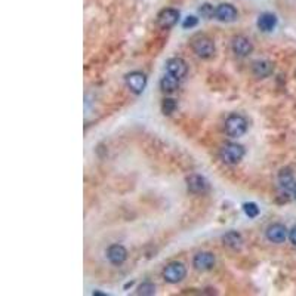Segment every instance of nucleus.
Returning a JSON list of instances; mask_svg holds the SVG:
<instances>
[{
  "mask_svg": "<svg viewBox=\"0 0 296 296\" xmlns=\"http://www.w3.org/2000/svg\"><path fill=\"white\" fill-rule=\"evenodd\" d=\"M191 49L201 59H211V58H214V55L216 52L214 40L209 36H206V34L194 36L191 39Z\"/></svg>",
  "mask_w": 296,
  "mask_h": 296,
  "instance_id": "obj_1",
  "label": "nucleus"
},
{
  "mask_svg": "<svg viewBox=\"0 0 296 296\" xmlns=\"http://www.w3.org/2000/svg\"><path fill=\"white\" fill-rule=\"evenodd\" d=\"M221 160L227 164H237L245 157V147L235 142H227L221 147Z\"/></svg>",
  "mask_w": 296,
  "mask_h": 296,
  "instance_id": "obj_2",
  "label": "nucleus"
},
{
  "mask_svg": "<svg viewBox=\"0 0 296 296\" xmlns=\"http://www.w3.org/2000/svg\"><path fill=\"white\" fill-rule=\"evenodd\" d=\"M247 120L240 114H230L225 120V132L231 138H240L247 132Z\"/></svg>",
  "mask_w": 296,
  "mask_h": 296,
  "instance_id": "obj_3",
  "label": "nucleus"
},
{
  "mask_svg": "<svg viewBox=\"0 0 296 296\" xmlns=\"http://www.w3.org/2000/svg\"><path fill=\"white\" fill-rule=\"evenodd\" d=\"M185 276H187V268L182 262H170L163 270V279L169 284H176L182 281Z\"/></svg>",
  "mask_w": 296,
  "mask_h": 296,
  "instance_id": "obj_4",
  "label": "nucleus"
},
{
  "mask_svg": "<svg viewBox=\"0 0 296 296\" xmlns=\"http://www.w3.org/2000/svg\"><path fill=\"white\" fill-rule=\"evenodd\" d=\"M187 188L191 194H204L207 190H209V182L204 176L193 173L190 176H187Z\"/></svg>",
  "mask_w": 296,
  "mask_h": 296,
  "instance_id": "obj_5",
  "label": "nucleus"
},
{
  "mask_svg": "<svg viewBox=\"0 0 296 296\" xmlns=\"http://www.w3.org/2000/svg\"><path fill=\"white\" fill-rule=\"evenodd\" d=\"M125 80H126L128 87L136 95L142 94L147 86V76L141 71H132V73L126 74Z\"/></svg>",
  "mask_w": 296,
  "mask_h": 296,
  "instance_id": "obj_6",
  "label": "nucleus"
},
{
  "mask_svg": "<svg viewBox=\"0 0 296 296\" xmlns=\"http://www.w3.org/2000/svg\"><path fill=\"white\" fill-rule=\"evenodd\" d=\"M231 48L232 52L240 58L249 56L253 52V45L246 36H235L231 42Z\"/></svg>",
  "mask_w": 296,
  "mask_h": 296,
  "instance_id": "obj_7",
  "label": "nucleus"
},
{
  "mask_svg": "<svg viewBox=\"0 0 296 296\" xmlns=\"http://www.w3.org/2000/svg\"><path fill=\"white\" fill-rule=\"evenodd\" d=\"M193 266L197 271H211L215 266V255L211 252H200L193 259Z\"/></svg>",
  "mask_w": 296,
  "mask_h": 296,
  "instance_id": "obj_8",
  "label": "nucleus"
},
{
  "mask_svg": "<svg viewBox=\"0 0 296 296\" xmlns=\"http://www.w3.org/2000/svg\"><path fill=\"white\" fill-rule=\"evenodd\" d=\"M166 70H167V73L173 74L175 77H178L181 80V79H184L187 76L188 66H187V63L184 61L182 58L175 56V58H170L169 61L166 63Z\"/></svg>",
  "mask_w": 296,
  "mask_h": 296,
  "instance_id": "obj_9",
  "label": "nucleus"
},
{
  "mask_svg": "<svg viewBox=\"0 0 296 296\" xmlns=\"http://www.w3.org/2000/svg\"><path fill=\"white\" fill-rule=\"evenodd\" d=\"M265 235L271 243L280 245V243H284L287 239V228L283 224H271L266 228Z\"/></svg>",
  "mask_w": 296,
  "mask_h": 296,
  "instance_id": "obj_10",
  "label": "nucleus"
},
{
  "mask_svg": "<svg viewBox=\"0 0 296 296\" xmlns=\"http://www.w3.org/2000/svg\"><path fill=\"white\" fill-rule=\"evenodd\" d=\"M178 19H180V11H176L173 8H167L163 9L159 15H157V24L160 28H172L173 25H176Z\"/></svg>",
  "mask_w": 296,
  "mask_h": 296,
  "instance_id": "obj_11",
  "label": "nucleus"
},
{
  "mask_svg": "<svg viewBox=\"0 0 296 296\" xmlns=\"http://www.w3.org/2000/svg\"><path fill=\"white\" fill-rule=\"evenodd\" d=\"M107 258L113 265H122L128 259V250L122 245H111L107 249Z\"/></svg>",
  "mask_w": 296,
  "mask_h": 296,
  "instance_id": "obj_12",
  "label": "nucleus"
},
{
  "mask_svg": "<svg viewBox=\"0 0 296 296\" xmlns=\"http://www.w3.org/2000/svg\"><path fill=\"white\" fill-rule=\"evenodd\" d=\"M239 14H237V9L231 5V3H221L216 6L215 11V18L221 22H232L237 19Z\"/></svg>",
  "mask_w": 296,
  "mask_h": 296,
  "instance_id": "obj_13",
  "label": "nucleus"
},
{
  "mask_svg": "<svg viewBox=\"0 0 296 296\" xmlns=\"http://www.w3.org/2000/svg\"><path fill=\"white\" fill-rule=\"evenodd\" d=\"M273 71H274V66L271 61H268V59H258V61H255L252 64V73L258 79L268 77L273 74Z\"/></svg>",
  "mask_w": 296,
  "mask_h": 296,
  "instance_id": "obj_14",
  "label": "nucleus"
},
{
  "mask_svg": "<svg viewBox=\"0 0 296 296\" xmlns=\"http://www.w3.org/2000/svg\"><path fill=\"white\" fill-rule=\"evenodd\" d=\"M279 185L281 188V191L284 194H289V191L295 188V176H293V172L292 169L289 167H283L280 172H279Z\"/></svg>",
  "mask_w": 296,
  "mask_h": 296,
  "instance_id": "obj_15",
  "label": "nucleus"
},
{
  "mask_svg": "<svg viewBox=\"0 0 296 296\" xmlns=\"http://www.w3.org/2000/svg\"><path fill=\"white\" fill-rule=\"evenodd\" d=\"M222 243L231 250H240L243 247V237L237 231H228L222 235Z\"/></svg>",
  "mask_w": 296,
  "mask_h": 296,
  "instance_id": "obj_16",
  "label": "nucleus"
},
{
  "mask_svg": "<svg viewBox=\"0 0 296 296\" xmlns=\"http://www.w3.org/2000/svg\"><path fill=\"white\" fill-rule=\"evenodd\" d=\"M256 24H258V28L261 30L262 33H271L273 30L276 28V25H277V16L274 14L265 12L258 18Z\"/></svg>",
  "mask_w": 296,
  "mask_h": 296,
  "instance_id": "obj_17",
  "label": "nucleus"
},
{
  "mask_svg": "<svg viewBox=\"0 0 296 296\" xmlns=\"http://www.w3.org/2000/svg\"><path fill=\"white\" fill-rule=\"evenodd\" d=\"M178 86H180V79L170 73H166L160 80V87L164 94H173L178 89Z\"/></svg>",
  "mask_w": 296,
  "mask_h": 296,
  "instance_id": "obj_18",
  "label": "nucleus"
},
{
  "mask_svg": "<svg viewBox=\"0 0 296 296\" xmlns=\"http://www.w3.org/2000/svg\"><path fill=\"white\" fill-rule=\"evenodd\" d=\"M136 295L139 296H151L156 295V286L150 281H145L142 284H139V287L136 289Z\"/></svg>",
  "mask_w": 296,
  "mask_h": 296,
  "instance_id": "obj_19",
  "label": "nucleus"
},
{
  "mask_svg": "<svg viewBox=\"0 0 296 296\" xmlns=\"http://www.w3.org/2000/svg\"><path fill=\"white\" fill-rule=\"evenodd\" d=\"M215 11H216V8H214V5H211V3H203V5L198 8V14H200L204 19L215 18Z\"/></svg>",
  "mask_w": 296,
  "mask_h": 296,
  "instance_id": "obj_20",
  "label": "nucleus"
},
{
  "mask_svg": "<svg viewBox=\"0 0 296 296\" xmlns=\"http://www.w3.org/2000/svg\"><path fill=\"white\" fill-rule=\"evenodd\" d=\"M175 110H176V101L172 98H164L162 102V113L164 115H170L175 113Z\"/></svg>",
  "mask_w": 296,
  "mask_h": 296,
  "instance_id": "obj_21",
  "label": "nucleus"
},
{
  "mask_svg": "<svg viewBox=\"0 0 296 296\" xmlns=\"http://www.w3.org/2000/svg\"><path fill=\"white\" fill-rule=\"evenodd\" d=\"M243 211H245L246 216H249V218H256V216L259 215V207H258V204H256V203H252V201L243 204Z\"/></svg>",
  "mask_w": 296,
  "mask_h": 296,
  "instance_id": "obj_22",
  "label": "nucleus"
},
{
  "mask_svg": "<svg viewBox=\"0 0 296 296\" xmlns=\"http://www.w3.org/2000/svg\"><path fill=\"white\" fill-rule=\"evenodd\" d=\"M197 24H198V18L194 16V15H190V16H187V18L184 19L182 27H184L185 30H191V28H194Z\"/></svg>",
  "mask_w": 296,
  "mask_h": 296,
  "instance_id": "obj_23",
  "label": "nucleus"
},
{
  "mask_svg": "<svg viewBox=\"0 0 296 296\" xmlns=\"http://www.w3.org/2000/svg\"><path fill=\"white\" fill-rule=\"evenodd\" d=\"M289 240H290V243L292 245H295L296 246V225L289 231Z\"/></svg>",
  "mask_w": 296,
  "mask_h": 296,
  "instance_id": "obj_24",
  "label": "nucleus"
},
{
  "mask_svg": "<svg viewBox=\"0 0 296 296\" xmlns=\"http://www.w3.org/2000/svg\"><path fill=\"white\" fill-rule=\"evenodd\" d=\"M293 196H295V198H296V185H295V188H293Z\"/></svg>",
  "mask_w": 296,
  "mask_h": 296,
  "instance_id": "obj_25",
  "label": "nucleus"
}]
</instances>
